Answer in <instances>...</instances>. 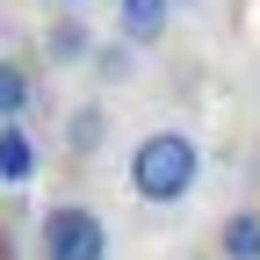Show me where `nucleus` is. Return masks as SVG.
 <instances>
[{
  "mask_svg": "<svg viewBox=\"0 0 260 260\" xmlns=\"http://www.w3.org/2000/svg\"><path fill=\"white\" fill-rule=\"evenodd\" d=\"M116 22H123V44H130V51H145V44L167 37L174 0H116Z\"/></svg>",
  "mask_w": 260,
  "mask_h": 260,
  "instance_id": "4",
  "label": "nucleus"
},
{
  "mask_svg": "<svg viewBox=\"0 0 260 260\" xmlns=\"http://www.w3.org/2000/svg\"><path fill=\"white\" fill-rule=\"evenodd\" d=\"M174 8H195V0H174Z\"/></svg>",
  "mask_w": 260,
  "mask_h": 260,
  "instance_id": "10",
  "label": "nucleus"
},
{
  "mask_svg": "<svg viewBox=\"0 0 260 260\" xmlns=\"http://www.w3.org/2000/svg\"><path fill=\"white\" fill-rule=\"evenodd\" d=\"M217 253L224 260H260V210H232V217H224Z\"/></svg>",
  "mask_w": 260,
  "mask_h": 260,
  "instance_id": "6",
  "label": "nucleus"
},
{
  "mask_svg": "<svg viewBox=\"0 0 260 260\" xmlns=\"http://www.w3.org/2000/svg\"><path fill=\"white\" fill-rule=\"evenodd\" d=\"M87 73H102V80H130V73H138V51L116 37V44H102V51H94V65H87Z\"/></svg>",
  "mask_w": 260,
  "mask_h": 260,
  "instance_id": "9",
  "label": "nucleus"
},
{
  "mask_svg": "<svg viewBox=\"0 0 260 260\" xmlns=\"http://www.w3.org/2000/svg\"><path fill=\"white\" fill-rule=\"evenodd\" d=\"M29 102H37V80H29V65L15 58H0V123H15Z\"/></svg>",
  "mask_w": 260,
  "mask_h": 260,
  "instance_id": "8",
  "label": "nucleus"
},
{
  "mask_svg": "<svg viewBox=\"0 0 260 260\" xmlns=\"http://www.w3.org/2000/svg\"><path fill=\"white\" fill-rule=\"evenodd\" d=\"M29 174H37V145H29L15 123H0V181H8V188H22Z\"/></svg>",
  "mask_w": 260,
  "mask_h": 260,
  "instance_id": "7",
  "label": "nucleus"
},
{
  "mask_svg": "<svg viewBox=\"0 0 260 260\" xmlns=\"http://www.w3.org/2000/svg\"><path fill=\"white\" fill-rule=\"evenodd\" d=\"M102 145H109V109L102 102H80L73 116H65V152H73V159H94Z\"/></svg>",
  "mask_w": 260,
  "mask_h": 260,
  "instance_id": "5",
  "label": "nucleus"
},
{
  "mask_svg": "<svg viewBox=\"0 0 260 260\" xmlns=\"http://www.w3.org/2000/svg\"><path fill=\"white\" fill-rule=\"evenodd\" d=\"M37 253L44 260H109V224L87 203H51L37 224Z\"/></svg>",
  "mask_w": 260,
  "mask_h": 260,
  "instance_id": "2",
  "label": "nucleus"
},
{
  "mask_svg": "<svg viewBox=\"0 0 260 260\" xmlns=\"http://www.w3.org/2000/svg\"><path fill=\"white\" fill-rule=\"evenodd\" d=\"M130 195L138 203H181L203 174V152H195L188 130H145L138 145H130Z\"/></svg>",
  "mask_w": 260,
  "mask_h": 260,
  "instance_id": "1",
  "label": "nucleus"
},
{
  "mask_svg": "<svg viewBox=\"0 0 260 260\" xmlns=\"http://www.w3.org/2000/svg\"><path fill=\"white\" fill-rule=\"evenodd\" d=\"M94 51H102V44H94V29H87L73 8L44 29V58H51V65H94Z\"/></svg>",
  "mask_w": 260,
  "mask_h": 260,
  "instance_id": "3",
  "label": "nucleus"
}]
</instances>
